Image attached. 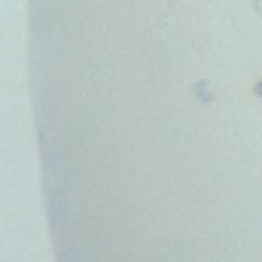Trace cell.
I'll return each mask as SVG.
<instances>
[{"instance_id":"6da1fadb","label":"cell","mask_w":262,"mask_h":262,"mask_svg":"<svg viewBox=\"0 0 262 262\" xmlns=\"http://www.w3.org/2000/svg\"><path fill=\"white\" fill-rule=\"evenodd\" d=\"M195 92L201 95V101H213V95H210V85H207V82H198Z\"/></svg>"},{"instance_id":"7a4b0ae2","label":"cell","mask_w":262,"mask_h":262,"mask_svg":"<svg viewBox=\"0 0 262 262\" xmlns=\"http://www.w3.org/2000/svg\"><path fill=\"white\" fill-rule=\"evenodd\" d=\"M256 95H259V98H262V82H259V85H256Z\"/></svg>"}]
</instances>
